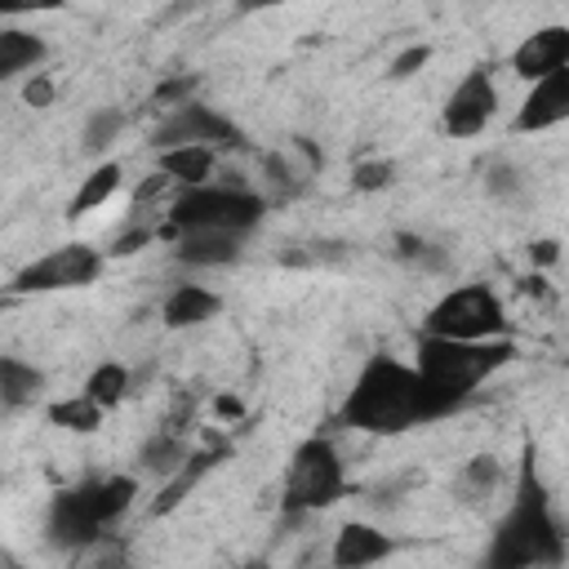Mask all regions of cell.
<instances>
[{"instance_id": "obj_1", "label": "cell", "mask_w": 569, "mask_h": 569, "mask_svg": "<svg viewBox=\"0 0 569 569\" xmlns=\"http://www.w3.org/2000/svg\"><path fill=\"white\" fill-rule=\"evenodd\" d=\"M445 413L449 409L431 396V387L418 378L413 365L391 360V356H369L338 409V422L351 431H369V436H400Z\"/></svg>"}, {"instance_id": "obj_2", "label": "cell", "mask_w": 569, "mask_h": 569, "mask_svg": "<svg viewBox=\"0 0 569 569\" xmlns=\"http://www.w3.org/2000/svg\"><path fill=\"white\" fill-rule=\"evenodd\" d=\"M560 560H565V529L551 516L547 489L533 471V449H525L511 507L493 529L489 569H556Z\"/></svg>"}, {"instance_id": "obj_3", "label": "cell", "mask_w": 569, "mask_h": 569, "mask_svg": "<svg viewBox=\"0 0 569 569\" xmlns=\"http://www.w3.org/2000/svg\"><path fill=\"white\" fill-rule=\"evenodd\" d=\"M511 356H516V347H511L507 338H493V342H453V338L418 333L413 369H418V378L431 387V396L453 413V409H462V400H467L476 387H485Z\"/></svg>"}, {"instance_id": "obj_4", "label": "cell", "mask_w": 569, "mask_h": 569, "mask_svg": "<svg viewBox=\"0 0 569 569\" xmlns=\"http://www.w3.org/2000/svg\"><path fill=\"white\" fill-rule=\"evenodd\" d=\"M267 213V200L258 191H249L244 182L227 178V182H209V187H191V191H178L164 209V222H160V240H178L182 231H253Z\"/></svg>"}, {"instance_id": "obj_5", "label": "cell", "mask_w": 569, "mask_h": 569, "mask_svg": "<svg viewBox=\"0 0 569 569\" xmlns=\"http://www.w3.org/2000/svg\"><path fill=\"white\" fill-rule=\"evenodd\" d=\"M422 333L453 342H493L507 333V316L489 284H453L445 298L427 307Z\"/></svg>"}, {"instance_id": "obj_6", "label": "cell", "mask_w": 569, "mask_h": 569, "mask_svg": "<svg viewBox=\"0 0 569 569\" xmlns=\"http://www.w3.org/2000/svg\"><path fill=\"white\" fill-rule=\"evenodd\" d=\"M347 493V476H342V458L333 449V440L325 436H307L284 471V516H307V511H325Z\"/></svg>"}, {"instance_id": "obj_7", "label": "cell", "mask_w": 569, "mask_h": 569, "mask_svg": "<svg viewBox=\"0 0 569 569\" xmlns=\"http://www.w3.org/2000/svg\"><path fill=\"white\" fill-rule=\"evenodd\" d=\"M102 276V253L84 240H71V244H58L49 249L44 258L27 262L18 276H13V293H53V289H84Z\"/></svg>"}, {"instance_id": "obj_8", "label": "cell", "mask_w": 569, "mask_h": 569, "mask_svg": "<svg viewBox=\"0 0 569 569\" xmlns=\"http://www.w3.org/2000/svg\"><path fill=\"white\" fill-rule=\"evenodd\" d=\"M151 147H156V156L160 151H173V147H227V151H240L244 147V133L227 120V116H218L213 107H200V102H187V107H178V111H169L156 129H151Z\"/></svg>"}, {"instance_id": "obj_9", "label": "cell", "mask_w": 569, "mask_h": 569, "mask_svg": "<svg viewBox=\"0 0 569 569\" xmlns=\"http://www.w3.org/2000/svg\"><path fill=\"white\" fill-rule=\"evenodd\" d=\"M102 529H107V525H102L98 511H93L89 480L76 485V489L53 493L49 516H44V533H49L53 547H62V551H84V547H93V542L102 538Z\"/></svg>"}, {"instance_id": "obj_10", "label": "cell", "mask_w": 569, "mask_h": 569, "mask_svg": "<svg viewBox=\"0 0 569 569\" xmlns=\"http://www.w3.org/2000/svg\"><path fill=\"white\" fill-rule=\"evenodd\" d=\"M493 111H498V89H493L489 71L476 67V71H467V76L453 84V93L445 98V133H449V138H476V133L493 120Z\"/></svg>"}, {"instance_id": "obj_11", "label": "cell", "mask_w": 569, "mask_h": 569, "mask_svg": "<svg viewBox=\"0 0 569 569\" xmlns=\"http://www.w3.org/2000/svg\"><path fill=\"white\" fill-rule=\"evenodd\" d=\"M511 71L529 84L556 76V71H569V27L565 22H547V27H533L516 49H511Z\"/></svg>"}, {"instance_id": "obj_12", "label": "cell", "mask_w": 569, "mask_h": 569, "mask_svg": "<svg viewBox=\"0 0 569 569\" xmlns=\"http://www.w3.org/2000/svg\"><path fill=\"white\" fill-rule=\"evenodd\" d=\"M569 120V71H556L538 84H529L511 129L516 133H542V129H556Z\"/></svg>"}, {"instance_id": "obj_13", "label": "cell", "mask_w": 569, "mask_h": 569, "mask_svg": "<svg viewBox=\"0 0 569 569\" xmlns=\"http://www.w3.org/2000/svg\"><path fill=\"white\" fill-rule=\"evenodd\" d=\"M391 551H396V538L391 533H382L378 525H365V520H347L333 533L329 560H333V569H369V565L387 560Z\"/></svg>"}, {"instance_id": "obj_14", "label": "cell", "mask_w": 569, "mask_h": 569, "mask_svg": "<svg viewBox=\"0 0 569 569\" xmlns=\"http://www.w3.org/2000/svg\"><path fill=\"white\" fill-rule=\"evenodd\" d=\"M222 458H231V445H227V440H213V445H204V449H191V458H187V462L164 480V489L156 493L151 516H169V511H173V507H178V502H182V498H187V493H191V489H196Z\"/></svg>"}, {"instance_id": "obj_15", "label": "cell", "mask_w": 569, "mask_h": 569, "mask_svg": "<svg viewBox=\"0 0 569 569\" xmlns=\"http://www.w3.org/2000/svg\"><path fill=\"white\" fill-rule=\"evenodd\" d=\"M173 258L182 267H231L240 258L236 231H182L173 240Z\"/></svg>"}, {"instance_id": "obj_16", "label": "cell", "mask_w": 569, "mask_h": 569, "mask_svg": "<svg viewBox=\"0 0 569 569\" xmlns=\"http://www.w3.org/2000/svg\"><path fill=\"white\" fill-rule=\"evenodd\" d=\"M213 164H218V151H213V147H173V151H160V156H156V169H160L178 191L209 187V182H213Z\"/></svg>"}, {"instance_id": "obj_17", "label": "cell", "mask_w": 569, "mask_h": 569, "mask_svg": "<svg viewBox=\"0 0 569 569\" xmlns=\"http://www.w3.org/2000/svg\"><path fill=\"white\" fill-rule=\"evenodd\" d=\"M218 311H222V298H218L213 289H204V284H178V289L164 298V307H160V316H164L169 329L204 325V320H213Z\"/></svg>"}, {"instance_id": "obj_18", "label": "cell", "mask_w": 569, "mask_h": 569, "mask_svg": "<svg viewBox=\"0 0 569 569\" xmlns=\"http://www.w3.org/2000/svg\"><path fill=\"white\" fill-rule=\"evenodd\" d=\"M120 178H124V169H120L116 160H102V164H93V169H89V178L76 187V196H71L67 213H71V218H84L89 209L107 204V200L120 191Z\"/></svg>"}, {"instance_id": "obj_19", "label": "cell", "mask_w": 569, "mask_h": 569, "mask_svg": "<svg viewBox=\"0 0 569 569\" xmlns=\"http://www.w3.org/2000/svg\"><path fill=\"white\" fill-rule=\"evenodd\" d=\"M40 391H44V373L36 365H22L18 356H4L0 360V400H4L9 413L22 409V405H31Z\"/></svg>"}, {"instance_id": "obj_20", "label": "cell", "mask_w": 569, "mask_h": 569, "mask_svg": "<svg viewBox=\"0 0 569 569\" xmlns=\"http://www.w3.org/2000/svg\"><path fill=\"white\" fill-rule=\"evenodd\" d=\"M89 493H93V511H98V520L102 525H116L129 507H133V498H138V480L133 476H107V480H89Z\"/></svg>"}, {"instance_id": "obj_21", "label": "cell", "mask_w": 569, "mask_h": 569, "mask_svg": "<svg viewBox=\"0 0 569 569\" xmlns=\"http://www.w3.org/2000/svg\"><path fill=\"white\" fill-rule=\"evenodd\" d=\"M40 58H44V40H40V36L18 31V27L0 31V80H13L18 71L36 67Z\"/></svg>"}, {"instance_id": "obj_22", "label": "cell", "mask_w": 569, "mask_h": 569, "mask_svg": "<svg viewBox=\"0 0 569 569\" xmlns=\"http://www.w3.org/2000/svg\"><path fill=\"white\" fill-rule=\"evenodd\" d=\"M129 391V369L120 360H102L89 378H84V396L98 405V409H116Z\"/></svg>"}, {"instance_id": "obj_23", "label": "cell", "mask_w": 569, "mask_h": 569, "mask_svg": "<svg viewBox=\"0 0 569 569\" xmlns=\"http://www.w3.org/2000/svg\"><path fill=\"white\" fill-rule=\"evenodd\" d=\"M142 467L147 471H156V476H173L187 458H191V449L182 445V436H173V431H156L147 445H142Z\"/></svg>"}, {"instance_id": "obj_24", "label": "cell", "mask_w": 569, "mask_h": 569, "mask_svg": "<svg viewBox=\"0 0 569 569\" xmlns=\"http://www.w3.org/2000/svg\"><path fill=\"white\" fill-rule=\"evenodd\" d=\"M102 413H107V409H98L84 391L71 396V400H53V405H49V422H53V427H67V431H98Z\"/></svg>"}, {"instance_id": "obj_25", "label": "cell", "mask_w": 569, "mask_h": 569, "mask_svg": "<svg viewBox=\"0 0 569 569\" xmlns=\"http://www.w3.org/2000/svg\"><path fill=\"white\" fill-rule=\"evenodd\" d=\"M498 480H502V462H498V453H476V458H467V462H462L458 489L476 502V498L493 493V489H498Z\"/></svg>"}, {"instance_id": "obj_26", "label": "cell", "mask_w": 569, "mask_h": 569, "mask_svg": "<svg viewBox=\"0 0 569 569\" xmlns=\"http://www.w3.org/2000/svg\"><path fill=\"white\" fill-rule=\"evenodd\" d=\"M391 244H396L391 253H396L400 262H409V267H422V271H436V276L449 271V258L440 253V244H431V240H422V236H413V231H400Z\"/></svg>"}, {"instance_id": "obj_27", "label": "cell", "mask_w": 569, "mask_h": 569, "mask_svg": "<svg viewBox=\"0 0 569 569\" xmlns=\"http://www.w3.org/2000/svg\"><path fill=\"white\" fill-rule=\"evenodd\" d=\"M120 129H124V111L102 107V111L89 116V124H84V133H80V147H84L89 156H102V151L120 138Z\"/></svg>"}, {"instance_id": "obj_28", "label": "cell", "mask_w": 569, "mask_h": 569, "mask_svg": "<svg viewBox=\"0 0 569 569\" xmlns=\"http://www.w3.org/2000/svg\"><path fill=\"white\" fill-rule=\"evenodd\" d=\"M396 182V164L391 160H360L356 169H351V187L356 191H382V187H391Z\"/></svg>"}, {"instance_id": "obj_29", "label": "cell", "mask_w": 569, "mask_h": 569, "mask_svg": "<svg viewBox=\"0 0 569 569\" xmlns=\"http://www.w3.org/2000/svg\"><path fill=\"white\" fill-rule=\"evenodd\" d=\"M485 191H489V196H498V200H511V196H520V191H525V178H520L507 160H493V164L485 169Z\"/></svg>"}, {"instance_id": "obj_30", "label": "cell", "mask_w": 569, "mask_h": 569, "mask_svg": "<svg viewBox=\"0 0 569 569\" xmlns=\"http://www.w3.org/2000/svg\"><path fill=\"white\" fill-rule=\"evenodd\" d=\"M191 89H196V76H169V80L156 89V102H160V107H169V111H178V107L196 102V98H191Z\"/></svg>"}, {"instance_id": "obj_31", "label": "cell", "mask_w": 569, "mask_h": 569, "mask_svg": "<svg viewBox=\"0 0 569 569\" xmlns=\"http://www.w3.org/2000/svg\"><path fill=\"white\" fill-rule=\"evenodd\" d=\"M431 62V44H409L391 58V80H409L413 71H422Z\"/></svg>"}, {"instance_id": "obj_32", "label": "cell", "mask_w": 569, "mask_h": 569, "mask_svg": "<svg viewBox=\"0 0 569 569\" xmlns=\"http://www.w3.org/2000/svg\"><path fill=\"white\" fill-rule=\"evenodd\" d=\"M22 102H27V107H36V111L53 107V80H49L44 71H36V76L22 84Z\"/></svg>"}, {"instance_id": "obj_33", "label": "cell", "mask_w": 569, "mask_h": 569, "mask_svg": "<svg viewBox=\"0 0 569 569\" xmlns=\"http://www.w3.org/2000/svg\"><path fill=\"white\" fill-rule=\"evenodd\" d=\"M151 240H156V231H151V227H129V231H124V236H120V240H116L107 253H111V258H129V253L147 249Z\"/></svg>"}, {"instance_id": "obj_34", "label": "cell", "mask_w": 569, "mask_h": 569, "mask_svg": "<svg viewBox=\"0 0 569 569\" xmlns=\"http://www.w3.org/2000/svg\"><path fill=\"white\" fill-rule=\"evenodd\" d=\"M169 187H173V182H169V178H164V173H160V169H156V173H151V178H147V182H138V191H133V213H138V209H142V204H151V200H156V196H164V191H169Z\"/></svg>"}, {"instance_id": "obj_35", "label": "cell", "mask_w": 569, "mask_h": 569, "mask_svg": "<svg viewBox=\"0 0 569 569\" xmlns=\"http://www.w3.org/2000/svg\"><path fill=\"white\" fill-rule=\"evenodd\" d=\"M556 258H560V244H556L551 236H542V240L529 244V262H533V267H551Z\"/></svg>"}, {"instance_id": "obj_36", "label": "cell", "mask_w": 569, "mask_h": 569, "mask_svg": "<svg viewBox=\"0 0 569 569\" xmlns=\"http://www.w3.org/2000/svg\"><path fill=\"white\" fill-rule=\"evenodd\" d=\"M213 413L227 418V422H236V418H244V405L236 396H213Z\"/></svg>"}, {"instance_id": "obj_37", "label": "cell", "mask_w": 569, "mask_h": 569, "mask_svg": "<svg viewBox=\"0 0 569 569\" xmlns=\"http://www.w3.org/2000/svg\"><path fill=\"white\" fill-rule=\"evenodd\" d=\"M93 569H133V565H129L124 547H111V551H102V556H98V565H93Z\"/></svg>"}, {"instance_id": "obj_38", "label": "cell", "mask_w": 569, "mask_h": 569, "mask_svg": "<svg viewBox=\"0 0 569 569\" xmlns=\"http://www.w3.org/2000/svg\"><path fill=\"white\" fill-rule=\"evenodd\" d=\"M520 289H525V293H533V298H547V280H542V276H525V280H520Z\"/></svg>"}, {"instance_id": "obj_39", "label": "cell", "mask_w": 569, "mask_h": 569, "mask_svg": "<svg viewBox=\"0 0 569 569\" xmlns=\"http://www.w3.org/2000/svg\"><path fill=\"white\" fill-rule=\"evenodd\" d=\"M565 422H569V409H565Z\"/></svg>"}, {"instance_id": "obj_40", "label": "cell", "mask_w": 569, "mask_h": 569, "mask_svg": "<svg viewBox=\"0 0 569 569\" xmlns=\"http://www.w3.org/2000/svg\"><path fill=\"white\" fill-rule=\"evenodd\" d=\"M253 569H262V565H253Z\"/></svg>"}]
</instances>
